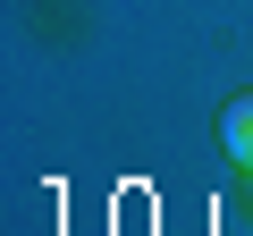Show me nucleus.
Returning <instances> with one entry per match:
<instances>
[{"instance_id":"nucleus-1","label":"nucleus","mask_w":253,"mask_h":236,"mask_svg":"<svg viewBox=\"0 0 253 236\" xmlns=\"http://www.w3.org/2000/svg\"><path fill=\"white\" fill-rule=\"evenodd\" d=\"M219 144H228V160L253 169V93H236V101L219 110Z\"/></svg>"}]
</instances>
